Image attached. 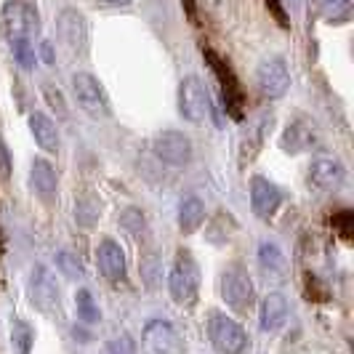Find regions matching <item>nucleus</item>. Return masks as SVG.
Returning a JSON list of instances; mask_svg holds the SVG:
<instances>
[{"label":"nucleus","mask_w":354,"mask_h":354,"mask_svg":"<svg viewBox=\"0 0 354 354\" xmlns=\"http://www.w3.org/2000/svg\"><path fill=\"white\" fill-rule=\"evenodd\" d=\"M106 354H136V346L128 336H118L106 344Z\"/></svg>","instance_id":"obj_31"},{"label":"nucleus","mask_w":354,"mask_h":354,"mask_svg":"<svg viewBox=\"0 0 354 354\" xmlns=\"http://www.w3.org/2000/svg\"><path fill=\"white\" fill-rule=\"evenodd\" d=\"M187 3H189V0H187Z\"/></svg>","instance_id":"obj_35"},{"label":"nucleus","mask_w":354,"mask_h":354,"mask_svg":"<svg viewBox=\"0 0 354 354\" xmlns=\"http://www.w3.org/2000/svg\"><path fill=\"white\" fill-rule=\"evenodd\" d=\"M152 147H155V155L174 168H181L192 160V142L181 131H162Z\"/></svg>","instance_id":"obj_12"},{"label":"nucleus","mask_w":354,"mask_h":354,"mask_svg":"<svg viewBox=\"0 0 354 354\" xmlns=\"http://www.w3.org/2000/svg\"><path fill=\"white\" fill-rule=\"evenodd\" d=\"M11 344H14V354L32 352L35 333H32V325H30L27 319H14V322H11Z\"/></svg>","instance_id":"obj_25"},{"label":"nucleus","mask_w":354,"mask_h":354,"mask_svg":"<svg viewBox=\"0 0 354 354\" xmlns=\"http://www.w3.org/2000/svg\"><path fill=\"white\" fill-rule=\"evenodd\" d=\"M102 3H104V6H118V8H120V6H128L131 0H102Z\"/></svg>","instance_id":"obj_34"},{"label":"nucleus","mask_w":354,"mask_h":354,"mask_svg":"<svg viewBox=\"0 0 354 354\" xmlns=\"http://www.w3.org/2000/svg\"><path fill=\"white\" fill-rule=\"evenodd\" d=\"M256 80H259V88L266 99H280L285 96V91L290 86V72H288V64L280 56H269L259 64L256 70Z\"/></svg>","instance_id":"obj_11"},{"label":"nucleus","mask_w":354,"mask_h":354,"mask_svg":"<svg viewBox=\"0 0 354 354\" xmlns=\"http://www.w3.org/2000/svg\"><path fill=\"white\" fill-rule=\"evenodd\" d=\"M56 32L59 40L70 48L72 53L88 51V21L77 8H64L56 19Z\"/></svg>","instance_id":"obj_10"},{"label":"nucleus","mask_w":354,"mask_h":354,"mask_svg":"<svg viewBox=\"0 0 354 354\" xmlns=\"http://www.w3.org/2000/svg\"><path fill=\"white\" fill-rule=\"evenodd\" d=\"M333 224H336V230L341 232V234H344L346 240L352 237V230H349V227H352V211L336 213V216H333Z\"/></svg>","instance_id":"obj_32"},{"label":"nucleus","mask_w":354,"mask_h":354,"mask_svg":"<svg viewBox=\"0 0 354 354\" xmlns=\"http://www.w3.org/2000/svg\"><path fill=\"white\" fill-rule=\"evenodd\" d=\"M27 296H30V304L35 306L37 312L43 315H59L62 312V293H59V285L53 280V274L46 269V266L37 264L30 274V283H27Z\"/></svg>","instance_id":"obj_5"},{"label":"nucleus","mask_w":354,"mask_h":354,"mask_svg":"<svg viewBox=\"0 0 354 354\" xmlns=\"http://www.w3.org/2000/svg\"><path fill=\"white\" fill-rule=\"evenodd\" d=\"M43 96H46V102L51 106L53 112L62 118V120H67V115H70V109H67V102H64V96H62V91L53 88L51 83H46L43 86Z\"/></svg>","instance_id":"obj_29"},{"label":"nucleus","mask_w":354,"mask_h":354,"mask_svg":"<svg viewBox=\"0 0 354 354\" xmlns=\"http://www.w3.org/2000/svg\"><path fill=\"white\" fill-rule=\"evenodd\" d=\"M30 131H32L37 147L43 152H56L59 149V131H56V123L46 112H30Z\"/></svg>","instance_id":"obj_19"},{"label":"nucleus","mask_w":354,"mask_h":354,"mask_svg":"<svg viewBox=\"0 0 354 354\" xmlns=\"http://www.w3.org/2000/svg\"><path fill=\"white\" fill-rule=\"evenodd\" d=\"M250 205H253V213L259 218H272L277 208L283 205V192L269 178L253 176L250 178Z\"/></svg>","instance_id":"obj_13"},{"label":"nucleus","mask_w":354,"mask_h":354,"mask_svg":"<svg viewBox=\"0 0 354 354\" xmlns=\"http://www.w3.org/2000/svg\"><path fill=\"white\" fill-rule=\"evenodd\" d=\"M315 147V131L309 128V123L304 120H293V123L285 128L283 139H280V149L288 155H301L306 149Z\"/></svg>","instance_id":"obj_17"},{"label":"nucleus","mask_w":354,"mask_h":354,"mask_svg":"<svg viewBox=\"0 0 354 354\" xmlns=\"http://www.w3.org/2000/svg\"><path fill=\"white\" fill-rule=\"evenodd\" d=\"M178 112L189 123H208V120H213L216 125H221L205 83L195 75L184 77V83L178 86Z\"/></svg>","instance_id":"obj_3"},{"label":"nucleus","mask_w":354,"mask_h":354,"mask_svg":"<svg viewBox=\"0 0 354 354\" xmlns=\"http://www.w3.org/2000/svg\"><path fill=\"white\" fill-rule=\"evenodd\" d=\"M75 304H77V319H80V322H86V325H93V322H99V319H102L99 304L93 301L91 290L80 288V290H77V296H75Z\"/></svg>","instance_id":"obj_26"},{"label":"nucleus","mask_w":354,"mask_h":354,"mask_svg":"<svg viewBox=\"0 0 354 354\" xmlns=\"http://www.w3.org/2000/svg\"><path fill=\"white\" fill-rule=\"evenodd\" d=\"M208 336L221 354H243L248 349V333L237 319L227 315H213L208 319Z\"/></svg>","instance_id":"obj_6"},{"label":"nucleus","mask_w":354,"mask_h":354,"mask_svg":"<svg viewBox=\"0 0 354 354\" xmlns=\"http://www.w3.org/2000/svg\"><path fill=\"white\" fill-rule=\"evenodd\" d=\"M315 11L328 24H346L352 19V0H315Z\"/></svg>","instance_id":"obj_23"},{"label":"nucleus","mask_w":354,"mask_h":354,"mask_svg":"<svg viewBox=\"0 0 354 354\" xmlns=\"http://www.w3.org/2000/svg\"><path fill=\"white\" fill-rule=\"evenodd\" d=\"M259 264L264 269L269 277H285V272H288V264H285V256L280 253L277 245H272V243H264L261 248H259Z\"/></svg>","instance_id":"obj_24"},{"label":"nucleus","mask_w":354,"mask_h":354,"mask_svg":"<svg viewBox=\"0 0 354 354\" xmlns=\"http://www.w3.org/2000/svg\"><path fill=\"white\" fill-rule=\"evenodd\" d=\"M102 218V200L93 192H83V195L75 200V221L77 227L83 230H93Z\"/></svg>","instance_id":"obj_21"},{"label":"nucleus","mask_w":354,"mask_h":354,"mask_svg":"<svg viewBox=\"0 0 354 354\" xmlns=\"http://www.w3.org/2000/svg\"><path fill=\"white\" fill-rule=\"evenodd\" d=\"M346 171L336 158H317L309 168V184L319 192H336L344 184Z\"/></svg>","instance_id":"obj_14"},{"label":"nucleus","mask_w":354,"mask_h":354,"mask_svg":"<svg viewBox=\"0 0 354 354\" xmlns=\"http://www.w3.org/2000/svg\"><path fill=\"white\" fill-rule=\"evenodd\" d=\"M72 91L75 99L83 112H88L91 118H106L109 115V96H106L104 86L88 75V72H75L72 75Z\"/></svg>","instance_id":"obj_7"},{"label":"nucleus","mask_w":354,"mask_h":354,"mask_svg":"<svg viewBox=\"0 0 354 354\" xmlns=\"http://www.w3.org/2000/svg\"><path fill=\"white\" fill-rule=\"evenodd\" d=\"M144 354H184V341L168 319H152L144 328Z\"/></svg>","instance_id":"obj_9"},{"label":"nucleus","mask_w":354,"mask_h":354,"mask_svg":"<svg viewBox=\"0 0 354 354\" xmlns=\"http://www.w3.org/2000/svg\"><path fill=\"white\" fill-rule=\"evenodd\" d=\"M56 266L62 269V274L64 277H70V280H80L86 272H83V264L75 259V256H70V253H59L56 256Z\"/></svg>","instance_id":"obj_30"},{"label":"nucleus","mask_w":354,"mask_h":354,"mask_svg":"<svg viewBox=\"0 0 354 354\" xmlns=\"http://www.w3.org/2000/svg\"><path fill=\"white\" fill-rule=\"evenodd\" d=\"M168 290H171V299L178 306H192L197 301L200 269H197V261L192 259L189 250H181L176 256L174 269H171V277H168Z\"/></svg>","instance_id":"obj_4"},{"label":"nucleus","mask_w":354,"mask_h":354,"mask_svg":"<svg viewBox=\"0 0 354 354\" xmlns=\"http://www.w3.org/2000/svg\"><path fill=\"white\" fill-rule=\"evenodd\" d=\"M120 224H123V230L131 234V237H144L147 234V218H144L139 211H133V208H128V211L120 216Z\"/></svg>","instance_id":"obj_27"},{"label":"nucleus","mask_w":354,"mask_h":354,"mask_svg":"<svg viewBox=\"0 0 354 354\" xmlns=\"http://www.w3.org/2000/svg\"><path fill=\"white\" fill-rule=\"evenodd\" d=\"M3 32L11 40H32L40 35V11L35 0H6L0 11Z\"/></svg>","instance_id":"obj_2"},{"label":"nucleus","mask_w":354,"mask_h":354,"mask_svg":"<svg viewBox=\"0 0 354 354\" xmlns=\"http://www.w3.org/2000/svg\"><path fill=\"white\" fill-rule=\"evenodd\" d=\"M40 56H43V62H46V64H53V46L51 43H43V46H40Z\"/></svg>","instance_id":"obj_33"},{"label":"nucleus","mask_w":354,"mask_h":354,"mask_svg":"<svg viewBox=\"0 0 354 354\" xmlns=\"http://www.w3.org/2000/svg\"><path fill=\"white\" fill-rule=\"evenodd\" d=\"M11 51L14 59L24 70H32L35 67V48H32V40H11Z\"/></svg>","instance_id":"obj_28"},{"label":"nucleus","mask_w":354,"mask_h":354,"mask_svg":"<svg viewBox=\"0 0 354 354\" xmlns=\"http://www.w3.org/2000/svg\"><path fill=\"white\" fill-rule=\"evenodd\" d=\"M30 187H32V192H35L43 203H53L56 200V187H59V181H56V171L51 168V162L43 158H37L32 162V168H30Z\"/></svg>","instance_id":"obj_16"},{"label":"nucleus","mask_w":354,"mask_h":354,"mask_svg":"<svg viewBox=\"0 0 354 354\" xmlns=\"http://www.w3.org/2000/svg\"><path fill=\"white\" fill-rule=\"evenodd\" d=\"M203 59L208 64L211 75L218 83V91H221V102H224V109L232 120L243 123L245 120V91H243V83L237 77V72L232 70V64L227 62V56H221L213 48H203Z\"/></svg>","instance_id":"obj_1"},{"label":"nucleus","mask_w":354,"mask_h":354,"mask_svg":"<svg viewBox=\"0 0 354 354\" xmlns=\"http://www.w3.org/2000/svg\"><path fill=\"white\" fill-rule=\"evenodd\" d=\"M203 221H205V205H203V200L195 195L184 197L181 203H178V227L184 234H192L203 227Z\"/></svg>","instance_id":"obj_20"},{"label":"nucleus","mask_w":354,"mask_h":354,"mask_svg":"<svg viewBox=\"0 0 354 354\" xmlns=\"http://www.w3.org/2000/svg\"><path fill=\"white\" fill-rule=\"evenodd\" d=\"M288 301H285V296H280V293H269L264 299V304H261V317H259V322H261V330H266V333H274V330H280L285 325V319H288Z\"/></svg>","instance_id":"obj_18"},{"label":"nucleus","mask_w":354,"mask_h":354,"mask_svg":"<svg viewBox=\"0 0 354 354\" xmlns=\"http://www.w3.org/2000/svg\"><path fill=\"white\" fill-rule=\"evenodd\" d=\"M96 261H99V269L106 280L118 283L125 277V253L112 237H102L99 250H96Z\"/></svg>","instance_id":"obj_15"},{"label":"nucleus","mask_w":354,"mask_h":354,"mask_svg":"<svg viewBox=\"0 0 354 354\" xmlns=\"http://www.w3.org/2000/svg\"><path fill=\"white\" fill-rule=\"evenodd\" d=\"M272 128H274V118L269 115V112H259L253 120L248 123V133H245V139H243V147H248V158H253L259 149H261V144L266 142V136L272 133Z\"/></svg>","instance_id":"obj_22"},{"label":"nucleus","mask_w":354,"mask_h":354,"mask_svg":"<svg viewBox=\"0 0 354 354\" xmlns=\"http://www.w3.org/2000/svg\"><path fill=\"white\" fill-rule=\"evenodd\" d=\"M221 299L230 304L234 312H248L256 301V290L248 272H243L240 266H232L221 274Z\"/></svg>","instance_id":"obj_8"}]
</instances>
